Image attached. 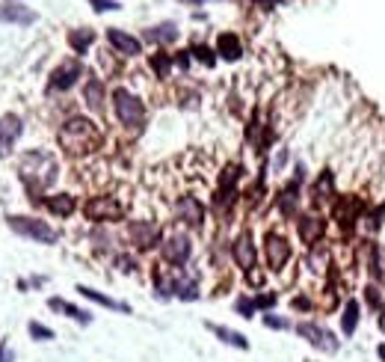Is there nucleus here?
<instances>
[{
    "label": "nucleus",
    "instance_id": "f257e3e1",
    "mask_svg": "<svg viewBox=\"0 0 385 362\" xmlns=\"http://www.w3.org/2000/svg\"><path fill=\"white\" fill-rule=\"evenodd\" d=\"M57 140H60V146H62L65 155L83 158V155H92L95 149H101L104 134H101V128H98L92 119H87V116H72L69 122H62Z\"/></svg>",
    "mask_w": 385,
    "mask_h": 362
},
{
    "label": "nucleus",
    "instance_id": "f03ea898",
    "mask_svg": "<svg viewBox=\"0 0 385 362\" xmlns=\"http://www.w3.org/2000/svg\"><path fill=\"white\" fill-rule=\"evenodd\" d=\"M18 172H21V181L27 185L30 193H45L48 187L57 181L60 175V163L51 152H45V149H33L21 158L18 163Z\"/></svg>",
    "mask_w": 385,
    "mask_h": 362
},
{
    "label": "nucleus",
    "instance_id": "7ed1b4c3",
    "mask_svg": "<svg viewBox=\"0 0 385 362\" xmlns=\"http://www.w3.org/2000/svg\"><path fill=\"white\" fill-rule=\"evenodd\" d=\"M113 110H116V119H119L125 128L130 131H140L145 125V104L140 102L137 95L125 87H116L113 89Z\"/></svg>",
    "mask_w": 385,
    "mask_h": 362
},
{
    "label": "nucleus",
    "instance_id": "20e7f679",
    "mask_svg": "<svg viewBox=\"0 0 385 362\" xmlns=\"http://www.w3.org/2000/svg\"><path fill=\"white\" fill-rule=\"evenodd\" d=\"M9 229L15 235H21L33 243H57L60 235H57V229L54 226H48L45 220L39 217H24V214H12V217H6Z\"/></svg>",
    "mask_w": 385,
    "mask_h": 362
},
{
    "label": "nucleus",
    "instance_id": "39448f33",
    "mask_svg": "<svg viewBox=\"0 0 385 362\" xmlns=\"http://www.w3.org/2000/svg\"><path fill=\"white\" fill-rule=\"evenodd\" d=\"M296 336L306 339L311 348L320 351V353H338V351H341V339L335 336L329 327L317 324V321H299V324H296Z\"/></svg>",
    "mask_w": 385,
    "mask_h": 362
},
{
    "label": "nucleus",
    "instance_id": "423d86ee",
    "mask_svg": "<svg viewBox=\"0 0 385 362\" xmlns=\"http://www.w3.org/2000/svg\"><path fill=\"white\" fill-rule=\"evenodd\" d=\"M83 217L92 223H119L125 220V205L116 196H92L83 205Z\"/></svg>",
    "mask_w": 385,
    "mask_h": 362
},
{
    "label": "nucleus",
    "instance_id": "0eeeda50",
    "mask_svg": "<svg viewBox=\"0 0 385 362\" xmlns=\"http://www.w3.org/2000/svg\"><path fill=\"white\" fill-rule=\"evenodd\" d=\"M160 256L166 265H172V268H184L190 261L193 256V241L190 235H184V232H169L163 241H160Z\"/></svg>",
    "mask_w": 385,
    "mask_h": 362
},
{
    "label": "nucleus",
    "instance_id": "6e6552de",
    "mask_svg": "<svg viewBox=\"0 0 385 362\" xmlns=\"http://www.w3.org/2000/svg\"><path fill=\"white\" fill-rule=\"evenodd\" d=\"M364 214H367V208H364V202L359 199V196H338L335 205H332V217L338 220V226L347 235L359 226V220H364Z\"/></svg>",
    "mask_w": 385,
    "mask_h": 362
},
{
    "label": "nucleus",
    "instance_id": "1a4fd4ad",
    "mask_svg": "<svg viewBox=\"0 0 385 362\" xmlns=\"http://www.w3.org/2000/svg\"><path fill=\"white\" fill-rule=\"evenodd\" d=\"M291 256H294V250H291L288 238L279 235V232H267V238H264V258H267V268L279 273V270H284V265L291 261Z\"/></svg>",
    "mask_w": 385,
    "mask_h": 362
},
{
    "label": "nucleus",
    "instance_id": "9d476101",
    "mask_svg": "<svg viewBox=\"0 0 385 362\" xmlns=\"http://www.w3.org/2000/svg\"><path fill=\"white\" fill-rule=\"evenodd\" d=\"M83 77V62L80 60H65L51 72V80H48V92H69L77 80Z\"/></svg>",
    "mask_w": 385,
    "mask_h": 362
},
{
    "label": "nucleus",
    "instance_id": "9b49d317",
    "mask_svg": "<svg viewBox=\"0 0 385 362\" xmlns=\"http://www.w3.org/2000/svg\"><path fill=\"white\" fill-rule=\"evenodd\" d=\"M231 258L243 273H252L258 265V250H255V238L252 232H240L231 243Z\"/></svg>",
    "mask_w": 385,
    "mask_h": 362
},
{
    "label": "nucleus",
    "instance_id": "f8f14e48",
    "mask_svg": "<svg viewBox=\"0 0 385 362\" xmlns=\"http://www.w3.org/2000/svg\"><path fill=\"white\" fill-rule=\"evenodd\" d=\"M128 241L137 246V250H152V246H157L163 241L160 226L152 223V220H130L128 223Z\"/></svg>",
    "mask_w": 385,
    "mask_h": 362
},
{
    "label": "nucleus",
    "instance_id": "ddd939ff",
    "mask_svg": "<svg viewBox=\"0 0 385 362\" xmlns=\"http://www.w3.org/2000/svg\"><path fill=\"white\" fill-rule=\"evenodd\" d=\"M175 217L184 223V226H190V229H202L205 226V205L196 199V196L190 193H184L175 199Z\"/></svg>",
    "mask_w": 385,
    "mask_h": 362
},
{
    "label": "nucleus",
    "instance_id": "4468645a",
    "mask_svg": "<svg viewBox=\"0 0 385 362\" xmlns=\"http://www.w3.org/2000/svg\"><path fill=\"white\" fill-rule=\"evenodd\" d=\"M296 232H299V241L308 243V250L317 243H323V235H326V220L320 214H299L296 220Z\"/></svg>",
    "mask_w": 385,
    "mask_h": 362
},
{
    "label": "nucleus",
    "instance_id": "2eb2a0df",
    "mask_svg": "<svg viewBox=\"0 0 385 362\" xmlns=\"http://www.w3.org/2000/svg\"><path fill=\"white\" fill-rule=\"evenodd\" d=\"M107 42L116 54H122V57H140L143 54V42L137 36H130V33L119 30V27H110L107 30Z\"/></svg>",
    "mask_w": 385,
    "mask_h": 362
},
{
    "label": "nucleus",
    "instance_id": "dca6fc26",
    "mask_svg": "<svg viewBox=\"0 0 385 362\" xmlns=\"http://www.w3.org/2000/svg\"><path fill=\"white\" fill-rule=\"evenodd\" d=\"M299 190H303V181L299 178H291L288 185H284L276 196V205H279V214L281 217H296V211H299Z\"/></svg>",
    "mask_w": 385,
    "mask_h": 362
},
{
    "label": "nucleus",
    "instance_id": "f3484780",
    "mask_svg": "<svg viewBox=\"0 0 385 362\" xmlns=\"http://www.w3.org/2000/svg\"><path fill=\"white\" fill-rule=\"evenodd\" d=\"M104 98H107V89H104V80L89 75L87 84H83V102L92 113H104Z\"/></svg>",
    "mask_w": 385,
    "mask_h": 362
},
{
    "label": "nucleus",
    "instance_id": "a211bd4d",
    "mask_svg": "<svg viewBox=\"0 0 385 362\" xmlns=\"http://www.w3.org/2000/svg\"><path fill=\"white\" fill-rule=\"evenodd\" d=\"M21 131H24L21 116H15V113H6V116H0V152L12 149L15 140L21 137Z\"/></svg>",
    "mask_w": 385,
    "mask_h": 362
},
{
    "label": "nucleus",
    "instance_id": "6ab92c4d",
    "mask_svg": "<svg viewBox=\"0 0 385 362\" xmlns=\"http://www.w3.org/2000/svg\"><path fill=\"white\" fill-rule=\"evenodd\" d=\"M0 21L4 24H33L36 21V12L27 9V6H18V4H0Z\"/></svg>",
    "mask_w": 385,
    "mask_h": 362
},
{
    "label": "nucleus",
    "instance_id": "aec40b11",
    "mask_svg": "<svg viewBox=\"0 0 385 362\" xmlns=\"http://www.w3.org/2000/svg\"><path fill=\"white\" fill-rule=\"evenodd\" d=\"M359 321H362V303L350 297V300L344 303V309H341V333H344L347 339H353L356 330H359Z\"/></svg>",
    "mask_w": 385,
    "mask_h": 362
},
{
    "label": "nucleus",
    "instance_id": "412c9836",
    "mask_svg": "<svg viewBox=\"0 0 385 362\" xmlns=\"http://www.w3.org/2000/svg\"><path fill=\"white\" fill-rule=\"evenodd\" d=\"M216 54L228 62H238L243 57V45L234 33H220V39H216Z\"/></svg>",
    "mask_w": 385,
    "mask_h": 362
},
{
    "label": "nucleus",
    "instance_id": "4be33fe9",
    "mask_svg": "<svg viewBox=\"0 0 385 362\" xmlns=\"http://www.w3.org/2000/svg\"><path fill=\"white\" fill-rule=\"evenodd\" d=\"M311 196H314V202H335L338 199V193H335V175L329 170H323L320 175H317L314 181V187H311Z\"/></svg>",
    "mask_w": 385,
    "mask_h": 362
},
{
    "label": "nucleus",
    "instance_id": "5701e85b",
    "mask_svg": "<svg viewBox=\"0 0 385 362\" xmlns=\"http://www.w3.org/2000/svg\"><path fill=\"white\" fill-rule=\"evenodd\" d=\"M208 330L220 339L223 344H231V348H238V351H249V339L238 330H231V327H223V324H208Z\"/></svg>",
    "mask_w": 385,
    "mask_h": 362
},
{
    "label": "nucleus",
    "instance_id": "b1692460",
    "mask_svg": "<svg viewBox=\"0 0 385 362\" xmlns=\"http://www.w3.org/2000/svg\"><path fill=\"white\" fill-rule=\"evenodd\" d=\"M178 39V24L175 21H163V24H155L145 30V42L152 45H169Z\"/></svg>",
    "mask_w": 385,
    "mask_h": 362
},
{
    "label": "nucleus",
    "instance_id": "393cba45",
    "mask_svg": "<svg viewBox=\"0 0 385 362\" xmlns=\"http://www.w3.org/2000/svg\"><path fill=\"white\" fill-rule=\"evenodd\" d=\"M48 211L57 214V217H72V214L77 211V199L72 193H54V196H48L45 199Z\"/></svg>",
    "mask_w": 385,
    "mask_h": 362
},
{
    "label": "nucleus",
    "instance_id": "a878e982",
    "mask_svg": "<svg viewBox=\"0 0 385 362\" xmlns=\"http://www.w3.org/2000/svg\"><path fill=\"white\" fill-rule=\"evenodd\" d=\"M48 306H51L54 312H62L65 318H72V321H77V324H92V315H89L87 309H80V306L62 300V297H51V300H48Z\"/></svg>",
    "mask_w": 385,
    "mask_h": 362
},
{
    "label": "nucleus",
    "instance_id": "bb28decb",
    "mask_svg": "<svg viewBox=\"0 0 385 362\" xmlns=\"http://www.w3.org/2000/svg\"><path fill=\"white\" fill-rule=\"evenodd\" d=\"M77 291H80V297H87V300H92V303H98V306L113 309V312H128V315H130V306H128V303L113 300V297H107V294L95 291V288H89V285H77Z\"/></svg>",
    "mask_w": 385,
    "mask_h": 362
},
{
    "label": "nucleus",
    "instance_id": "cd10ccee",
    "mask_svg": "<svg viewBox=\"0 0 385 362\" xmlns=\"http://www.w3.org/2000/svg\"><path fill=\"white\" fill-rule=\"evenodd\" d=\"M92 42H95V30H89V27H77V30L69 33V48L74 54H80V57L89 51Z\"/></svg>",
    "mask_w": 385,
    "mask_h": 362
},
{
    "label": "nucleus",
    "instance_id": "c85d7f7f",
    "mask_svg": "<svg viewBox=\"0 0 385 362\" xmlns=\"http://www.w3.org/2000/svg\"><path fill=\"white\" fill-rule=\"evenodd\" d=\"M175 297L178 300H199V279L196 276H184L175 273Z\"/></svg>",
    "mask_w": 385,
    "mask_h": 362
},
{
    "label": "nucleus",
    "instance_id": "c756f323",
    "mask_svg": "<svg viewBox=\"0 0 385 362\" xmlns=\"http://www.w3.org/2000/svg\"><path fill=\"white\" fill-rule=\"evenodd\" d=\"M367 270L376 283H385V246L371 243V258H367Z\"/></svg>",
    "mask_w": 385,
    "mask_h": 362
},
{
    "label": "nucleus",
    "instance_id": "7c9ffc66",
    "mask_svg": "<svg viewBox=\"0 0 385 362\" xmlns=\"http://www.w3.org/2000/svg\"><path fill=\"white\" fill-rule=\"evenodd\" d=\"M364 303L371 306V309L376 312V315H379V312L385 309V291H382L376 283H374V285L367 283V285H364Z\"/></svg>",
    "mask_w": 385,
    "mask_h": 362
},
{
    "label": "nucleus",
    "instance_id": "2f4dec72",
    "mask_svg": "<svg viewBox=\"0 0 385 362\" xmlns=\"http://www.w3.org/2000/svg\"><path fill=\"white\" fill-rule=\"evenodd\" d=\"M326 265H329V253H326V246H323V243L311 246V253H308V268H311L314 273H323V270H326Z\"/></svg>",
    "mask_w": 385,
    "mask_h": 362
},
{
    "label": "nucleus",
    "instance_id": "473e14b6",
    "mask_svg": "<svg viewBox=\"0 0 385 362\" xmlns=\"http://www.w3.org/2000/svg\"><path fill=\"white\" fill-rule=\"evenodd\" d=\"M172 65H175V57H169V54H152V72L157 77H169Z\"/></svg>",
    "mask_w": 385,
    "mask_h": 362
},
{
    "label": "nucleus",
    "instance_id": "72a5a7b5",
    "mask_svg": "<svg viewBox=\"0 0 385 362\" xmlns=\"http://www.w3.org/2000/svg\"><path fill=\"white\" fill-rule=\"evenodd\" d=\"M234 312H238L240 318H252L255 312H258L255 297H238V300H234Z\"/></svg>",
    "mask_w": 385,
    "mask_h": 362
},
{
    "label": "nucleus",
    "instance_id": "f704fd0d",
    "mask_svg": "<svg viewBox=\"0 0 385 362\" xmlns=\"http://www.w3.org/2000/svg\"><path fill=\"white\" fill-rule=\"evenodd\" d=\"M364 220H367V229H371V232H376V229L385 223V202H382V205H376L374 211H367V214H364Z\"/></svg>",
    "mask_w": 385,
    "mask_h": 362
},
{
    "label": "nucleus",
    "instance_id": "c9c22d12",
    "mask_svg": "<svg viewBox=\"0 0 385 362\" xmlns=\"http://www.w3.org/2000/svg\"><path fill=\"white\" fill-rule=\"evenodd\" d=\"M27 330H30L33 339H39V341H51V339H54V330H51V327H45V324H39V321H30Z\"/></svg>",
    "mask_w": 385,
    "mask_h": 362
},
{
    "label": "nucleus",
    "instance_id": "e433bc0d",
    "mask_svg": "<svg viewBox=\"0 0 385 362\" xmlns=\"http://www.w3.org/2000/svg\"><path fill=\"white\" fill-rule=\"evenodd\" d=\"M190 54H193V57H196L199 62H205L208 69H211V65L216 62V57H213V51H211L208 45H196V48H190Z\"/></svg>",
    "mask_w": 385,
    "mask_h": 362
},
{
    "label": "nucleus",
    "instance_id": "4c0bfd02",
    "mask_svg": "<svg viewBox=\"0 0 385 362\" xmlns=\"http://www.w3.org/2000/svg\"><path fill=\"white\" fill-rule=\"evenodd\" d=\"M264 327H270V330H288L291 321H284V318L270 315V312H267V315H264Z\"/></svg>",
    "mask_w": 385,
    "mask_h": 362
},
{
    "label": "nucleus",
    "instance_id": "58836bf2",
    "mask_svg": "<svg viewBox=\"0 0 385 362\" xmlns=\"http://www.w3.org/2000/svg\"><path fill=\"white\" fill-rule=\"evenodd\" d=\"M89 4H92L95 12H116V9H122L119 0H89Z\"/></svg>",
    "mask_w": 385,
    "mask_h": 362
},
{
    "label": "nucleus",
    "instance_id": "ea45409f",
    "mask_svg": "<svg viewBox=\"0 0 385 362\" xmlns=\"http://www.w3.org/2000/svg\"><path fill=\"white\" fill-rule=\"evenodd\" d=\"M276 300H279L276 294L267 291V294H258V297H255V306H258V309H264V312H270V309L276 306Z\"/></svg>",
    "mask_w": 385,
    "mask_h": 362
},
{
    "label": "nucleus",
    "instance_id": "a19ab883",
    "mask_svg": "<svg viewBox=\"0 0 385 362\" xmlns=\"http://www.w3.org/2000/svg\"><path fill=\"white\" fill-rule=\"evenodd\" d=\"M116 265H119V270H125V273H130L133 268H137V261H133L130 256H119V258H116Z\"/></svg>",
    "mask_w": 385,
    "mask_h": 362
},
{
    "label": "nucleus",
    "instance_id": "79ce46f5",
    "mask_svg": "<svg viewBox=\"0 0 385 362\" xmlns=\"http://www.w3.org/2000/svg\"><path fill=\"white\" fill-rule=\"evenodd\" d=\"M291 306H294V309H303V312H308V309H311V300H308V297H299V294H296V297L291 300Z\"/></svg>",
    "mask_w": 385,
    "mask_h": 362
},
{
    "label": "nucleus",
    "instance_id": "37998d69",
    "mask_svg": "<svg viewBox=\"0 0 385 362\" xmlns=\"http://www.w3.org/2000/svg\"><path fill=\"white\" fill-rule=\"evenodd\" d=\"M175 65H178V69H187V65H190V51H181L175 57Z\"/></svg>",
    "mask_w": 385,
    "mask_h": 362
},
{
    "label": "nucleus",
    "instance_id": "c03bdc74",
    "mask_svg": "<svg viewBox=\"0 0 385 362\" xmlns=\"http://www.w3.org/2000/svg\"><path fill=\"white\" fill-rule=\"evenodd\" d=\"M284 160H288V152L281 149V152H279V158H276V170H281V167H284Z\"/></svg>",
    "mask_w": 385,
    "mask_h": 362
},
{
    "label": "nucleus",
    "instance_id": "a18cd8bd",
    "mask_svg": "<svg viewBox=\"0 0 385 362\" xmlns=\"http://www.w3.org/2000/svg\"><path fill=\"white\" fill-rule=\"evenodd\" d=\"M376 327H379V333L385 336V309L379 312V318H376Z\"/></svg>",
    "mask_w": 385,
    "mask_h": 362
},
{
    "label": "nucleus",
    "instance_id": "49530a36",
    "mask_svg": "<svg viewBox=\"0 0 385 362\" xmlns=\"http://www.w3.org/2000/svg\"><path fill=\"white\" fill-rule=\"evenodd\" d=\"M0 362H12V353H6L4 344H0Z\"/></svg>",
    "mask_w": 385,
    "mask_h": 362
},
{
    "label": "nucleus",
    "instance_id": "de8ad7c7",
    "mask_svg": "<svg viewBox=\"0 0 385 362\" xmlns=\"http://www.w3.org/2000/svg\"><path fill=\"white\" fill-rule=\"evenodd\" d=\"M376 356H379V359L385 362V344H379V348H376Z\"/></svg>",
    "mask_w": 385,
    "mask_h": 362
},
{
    "label": "nucleus",
    "instance_id": "09e8293b",
    "mask_svg": "<svg viewBox=\"0 0 385 362\" xmlns=\"http://www.w3.org/2000/svg\"><path fill=\"white\" fill-rule=\"evenodd\" d=\"M187 4H196V0H187Z\"/></svg>",
    "mask_w": 385,
    "mask_h": 362
}]
</instances>
